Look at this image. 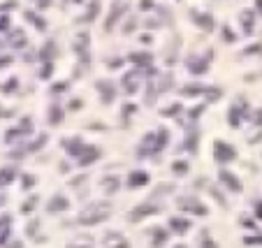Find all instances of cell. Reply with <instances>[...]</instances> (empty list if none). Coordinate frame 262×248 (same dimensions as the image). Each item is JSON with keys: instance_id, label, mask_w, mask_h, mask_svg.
Here are the masks:
<instances>
[{"instance_id": "6da1fadb", "label": "cell", "mask_w": 262, "mask_h": 248, "mask_svg": "<svg viewBox=\"0 0 262 248\" xmlns=\"http://www.w3.org/2000/svg\"><path fill=\"white\" fill-rule=\"evenodd\" d=\"M109 216H112V204H107V202H93V204L81 209L77 223L79 225H98V223L107 221Z\"/></svg>"}, {"instance_id": "7a4b0ae2", "label": "cell", "mask_w": 262, "mask_h": 248, "mask_svg": "<svg viewBox=\"0 0 262 248\" xmlns=\"http://www.w3.org/2000/svg\"><path fill=\"white\" fill-rule=\"evenodd\" d=\"M160 211V204L158 202H153V200H148V202H141V204H137V207L132 209L128 214V218L132 223H139L141 218H148V216H153V214H158Z\"/></svg>"}, {"instance_id": "3957f363", "label": "cell", "mask_w": 262, "mask_h": 248, "mask_svg": "<svg viewBox=\"0 0 262 248\" xmlns=\"http://www.w3.org/2000/svg\"><path fill=\"white\" fill-rule=\"evenodd\" d=\"M176 207L181 209V211H186V214H193V216L207 214V207H204L200 200H195V197H181V200H176Z\"/></svg>"}, {"instance_id": "277c9868", "label": "cell", "mask_w": 262, "mask_h": 248, "mask_svg": "<svg viewBox=\"0 0 262 248\" xmlns=\"http://www.w3.org/2000/svg\"><path fill=\"white\" fill-rule=\"evenodd\" d=\"M88 44H91L88 33H79L72 42V47H74V51H77V56L81 58V63H88Z\"/></svg>"}, {"instance_id": "5b68a950", "label": "cell", "mask_w": 262, "mask_h": 248, "mask_svg": "<svg viewBox=\"0 0 262 248\" xmlns=\"http://www.w3.org/2000/svg\"><path fill=\"white\" fill-rule=\"evenodd\" d=\"M214 158L216 162H230L235 158V148L230 146L228 141H216L214 144Z\"/></svg>"}, {"instance_id": "8992f818", "label": "cell", "mask_w": 262, "mask_h": 248, "mask_svg": "<svg viewBox=\"0 0 262 248\" xmlns=\"http://www.w3.org/2000/svg\"><path fill=\"white\" fill-rule=\"evenodd\" d=\"M141 86V72L139 70H130L126 77H123V88L128 91V93H134V91H139Z\"/></svg>"}, {"instance_id": "52a82bcc", "label": "cell", "mask_w": 262, "mask_h": 248, "mask_svg": "<svg viewBox=\"0 0 262 248\" xmlns=\"http://www.w3.org/2000/svg\"><path fill=\"white\" fill-rule=\"evenodd\" d=\"M218 179H221V183L225 188H230L232 193H239L242 190V181L237 179V174H232V172H228V169H221V174H218Z\"/></svg>"}, {"instance_id": "ba28073f", "label": "cell", "mask_w": 262, "mask_h": 248, "mask_svg": "<svg viewBox=\"0 0 262 248\" xmlns=\"http://www.w3.org/2000/svg\"><path fill=\"white\" fill-rule=\"evenodd\" d=\"M105 248H128V242H126V237L119 235V232H109L105 237Z\"/></svg>"}, {"instance_id": "9c48e42d", "label": "cell", "mask_w": 262, "mask_h": 248, "mask_svg": "<svg viewBox=\"0 0 262 248\" xmlns=\"http://www.w3.org/2000/svg\"><path fill=\"white\" fill-rule=\"evenodd\" d=\"M148 183V174L146 172H141V169H137V172H130L128 176V186L130 188H141Z\"/></svg>"}, {"instance_id": "30bf717a", "label": "cell", "mask_w": 262, "mask_h": 248, "mask_svg": "<svg viewBox=\"0 0 262 248\" xmlns=\"http://www.w3.org/2000/svg\"><path fill=\"white\" fill-rule=\"evenodd\" d=\"M67 207H70V202H67L63 195H56V197H51V202L47 204V209L51 211V214H61V211H65Z\"/></svg>"}, {"instance_id": "8fae6325", "label": "cell", "mask_w": 262, "mask_h": 248, "mask_svg": "<svg viewBox=\"0 0 262 248\" xmlns=\"http://www.w3.org/2000/svg\"><path fill=\"white\" fill-rule=\"evenodd\" d=\"M98 93H100L102 102H112L114 100V86L109 84V81H98Z\"/></svg>"}, {"instance_id": "7c38bea8", "label": "cell", "mask_w": 262, "mask_h": 248, "mask_svg": "<svg viewBox=\"0 0 262 248\" xmlns=\"http://www.w3.org/2000/svg\"><path fill=\"white\" fill-rule=\"evenodd\" d=\"M65 148L72 155H77V158H79V155L86 151V144H84L81 139H65Z\"/></svg>"}, {"instance_id": "4fadbf2b", "label": "cell", "mask_w": 262, "mask_h": 248, "mask_svg": "<svg viewBox=\"0 0 262 248\" xmlns=\"http://www.w3.org/2000/svg\"><path fill=\"white\" fill-rule=\"evenodd\" d=\"M98 155H100V151H98V148L86 146V151L79 155V162H77V165H91L93 160H98Z\"/></svg>"}, {"instance_id": "5bb4252c", "label": "cell", "mask_w": 262, "mask_h": 248, "mask_svg": "<svg viewBox=\"0 0 262 248\" xmlns=\"http://www.w3.org/2000/svg\"><path fill=\"white\" fill-rule=\"evenodd\" d=\"M169 228L174 230V232H179V235H183L186 230H190V221H186V218H169Z\"/></svg>"}, {"instance_id": "9a60e30c", "label": "cell", "mask_w": 262, "mask_h": 248, "mask_svg": "<svg viewBox=\"0 0 262 248\" xmlns=\"http://www.w3.org/2000/svg\"><path fill=\"white\" fill-rule=\"evenodd\" d=\"M151 244H153L155 248L162 246V244H167V230H165V228H155V230H153V239H151Z\"/></svg>"}, {"instance_id": "2e32d148", "label": "cell", "mask_w": 262, "mask_h": 248, "mask_svg": "<svg viewBox=\"0 0 262 248\" xmlns=\"http://www.w3.org/2000/svg\"><path fill=\"white\" fill-rule=\"evenodd\" d=\"M67 248H93V239L91 237H74V242L67 244Z\"/></svg>"}, {"instance_id": "e0dca14e", "label": "cell", "mask_w": 262, "mask_h": 248, "mask_svg": "<svg viewBox=\"0 0 262 248\" xmlns=\"http://www.w3.org/2000/svg\"><path fill=\"white\" fill-rule=\"evenodd\" d=\"M123 12H126V2H116V9H114L112 14H109V19H107V30H109L112 26H114L116 21H119V16H121Z\"/></svg>"}, {"instance_id": "ac0fdd59", "label": "cell", "mask_w": 262, "mask_h": 248, "mask_svg": "<svg viewBox=\"0 0 262 248\" xmlns=\"http://www.w3.org/2000/svg\"><path fill=\"white\" fill-rule=\"evenodd\" d=\"M188 65H190V70H193L195 74H204V72H207V63H204V61H197V58H190V61H188Z\"/></svg>"}, {"instance_id": "d6986e66", "label": "cell", "mask_w": 262, "mask_h": 248, "mask_svg": "<svg viewBox=\"0 0 262 248\" xmlns=\"http://www.w3.org/2000/svg\"><path fill=\"white\" fill-rule=\"evenodd\" d=\"M242 23H244V30L251 33V30H253V12H249V9L242 12Z\"/></svg>"}, {"instance_id": "ffe728a7", "label": "cell", "mask_w": 262, "mask_h": 248, "mask_svg": "<svg viewBox=\"0 0 262 248\" xmlns=\"http://www.w3.org/2000/svg\"><path fill=\"white\" fill-rule=\"evenodd\" d=\"M204 91H207L204 86H197V84H193V86H186V88H183L181 93L186 95V98H193V95H200V93H204Z\"/></svg>"}, {"instance_id": "44dd1931", "label": "cell", "mask_w": 262, "mask_h": 248, "mask_svg": "<svg viewBox=\"0 0 262 248\" xmlns=\"http://www.w3.org/2000/svg\"><path fill=\"white\" fill-rule=\"evenodd\" d=\"M239 109L244 112V107H237V105L230 109V125H232V127H239V123H242V121H239Z\"/></svg>"}, {"instance_id": "7402d4cb", "label": "cell", "mask_w": 262, "mask_h": 248, "mask_svg": "<svg viewBox=\"0 0 262 248\" xmlns=\"http://www.w3.org/2000/svg\"><path fill=\"white\" fill-rule=\"evenodd\" d=\"M12 179H14V169H9V167L0 169V183H2V186H5V183H12Z\"/></svg>"}, {"instance_id": "603a6c76", "label": "cell", "mask_w": 262, "mask_h": 248, "mask_svg": "<svg viewBox=\"0 0 262 248\" xmlns=\"http://www.w3.org/2000/svg\"><path fill=\"white\" fill-rule=\"evenodd\" d=\"M7 232H9V218H7V216H2V221H0V242H5Z\"/></svg>"}, {"instance_id": "cb8c5ba5", "label": "cell", "mask_w": 262, "mask_h": 248, "mask_svg": "<svg viewBox=\"0 0 262 248\" xmlns=\"http://www.w3.org/2000/svg\"><path fill=\"white\" fill-rule=\"evenodd\" d=\"M63 119V112L58 107H51V112H49V123H61Z\"/></svg>"}, {"instance_id": "d4e9b609", "label": "cell", "mask_w": 262, "mask_h": 248, "mask_svg": "<svg viewBox=\"0 0 262 248\" xmlns=\"http://www.w3.org/2000/svg\"><path fill=\"white\" fill-rule=\"evenodd\" d=\"M98 9H100V2L95 0L93 5L88 7V14H86V16H84V21H91V19H95V16H98Z\"/></svg>"}, {"instance_id": "484cf974", "label": "cell", "mask_w": 262, "mask_h": 248, "mask_svg": "<svg viewBox=\"0 0 262 248\" xmlns=\"http://www.w3.org/2000/svg\"><path fill=\"white\" fill-rule=\"evenodd\" d=\"M130 61H132V63H139V65H144V63L151 61V56H148V54H134V56H130Z\"/></svg>"}, {"instance_id": "4316f807", "label": "cell", "mask_w": 262, "mask_h": 248, "mask_svg": "<svg viewBox=\"0 0 262 248\" xmlns=\"http://www.w3.org/2000/svg\"><path fill=\"white\" fill-rule=\"evenodd\" d=\"M12 44H14V47H23V44H26V35H23V33H19V35L14 33L12 35Z\"/></svg>"}, {"instance_id": "83f0119b", "label": "cell", "mask_w": 262, "mask_h": 248, "mask_svg": "<svg viewBox=\"0 0 262 248\" xmlns=\"http://www.w3.org/2000/svg\"><path fill=\"white\" fill-rule=\"evenodd\" d=\"M197 23H200L202 28H207V30H211V26H214L211 16H197Z\"/></svg>"}, {"instance_id": "f1b7e54d", "label": "cell", "mask_w": 262, "mask_h": 248, "mask_svg": "<svg viewBox=\"0 0 262 248\" xmlns=\"http://www.w3.org/2000/svg\"><path fill=\"white\" fill-rule=\"evenodd\" d=\"M204 239H202V244H200V248H216V244L211 242V237H207V235H202Z\"/></svg>"}, {"instance_id": "f546056e", "label": "cell", "mask_w": 262, "mask_h": 248, "mask_svg": "<svg viewBox=\"0 0 262 248\" xmlns=\"http://www.w3.org/2000/svg\"><path fill=\"white\" fill-rule=\"evenodd\" d=\"M174 172H179V174H181V172H188V165H186V162H181V160H176L174 162Z\"/></svg>"}, {"instance_id": "4dcf8cb0", "label": "cell", "mask_w": 262, "mask_h": 248, "mask_svg": "<svg viewBox=\"0 0 262 248\" xmlns=\"http://www.w3.org/2000/svg\"><path fill=\"white\" fill-rule=\"evenodd\" d=\"M244 242L246 244H262V235H251V237H246Z\"/></svg>"}, {"instance_id": "1f68e13d", "label": "cell", "mask_w": 262, "mask_h": 248, "mask_svg": "<svg viewBox=\"0 0 262 248\" xmlns=\"http://www.w3.org/2000/svg\"><path fill=\"white\" fill-rule=\"evenodd\" d=\"M176 112H179V105H172V109H165V112H162V116H172V114H176Z\"/></svg>"}, {"instance_id": "d6a6232c", "label": "cell", "mask_w": 262, "mask_h": 248, "mask_svg": "<svg viewBox=\"0 0 262 248\" xmlns=\"http://www.w3.org/2000/svg\"><path fill=\"white\" fill-rule=\"evenodd\" d=\"M253 123H256V127H262V109L256 114V119H253Z\"/></svg>"}, {"instance_id": "836d02e7", "label": "cell", "mask_w": 262, "mask_h": 248, "mask_svg": "<svg viewBox=\"0 0 262 248\" xmlns=\"http://www.w3.org/2000/svg\"><path fill=\"white\" fill-rule=\"evenodd\" d=\"M33 183H35V179H33V176H23V186H26V188H30Z\"/></svg>"}, {"instance_id": "e575fe53", "label": "cell", "mask_w": 262, "mask_h": 248, "mask_svg": "<svg viewBox=\"0 0 262 248\" xmlns=\"http://www.w3.org/2000/svg\"><path fill=\"white\" fill-rule=\"evenodd\" d=\"M35 200H37V197H30V202H26V204H23V211L33 209V207H35Z\"/></svg>"}, {"instance_id": "d590c367", "label": "cell", "mask_w": 262, "mask_h": 248, "mask_svg": "<svg viewBox=\"0 0 262 248\" xmlns=\"http://www.w3.org/2000/svg\"><path fill=\"white\" fill-rule=\"evenodd\" d=\"M81 107V100H72L70 102V109H79Z\"/></svg>"}, {"instance_id": "8d00e7d4", "label": "cell", "mask_w": 262, "mask_h": 248, "mask_svg": "<svg viewBox=\"0 0 262 248\" xmlns=\"http://www.w3.org/2000/svg\"><path fill=\"white\" fill-rule=\"evenodd\" d=\"M51 74V65H44V70H42V77H49Z\"/></svg>"}, {"instance_id": "74e56055", "label": "cell", "mask_w": 262, "mask_h": 248, "mask_svg": "<svg viewBox=\"0 0 262 248\" xmlns=\"http://www.w3.org/2000/svg\"><path fill=\"white\" fill-rule=\"evenodd\" d=\"M256 7H258V12L262 14V0H256Z\"/></svg>"}, {"instance_id": "f35d334b", "label": "cell", "mask_w": 262, "mask_h": 248, "mask_svg": "<svg viewBox=\"0 0 262 248\" xmlns=\"http://www.w3.org/2000/svg\"><path fill=\"white\" fill-rule=\"evenodd\" d=\"M258 216L262 218V202H258Z\"/></svg>"}, {"instance_id": "ab89813d", "label": "cell", "mask_w": 262, "mask_h": 248, "mask_svg": "<svg viewBox=\"0 0 262 248\" xmlns=\"http://www.w3.org/2000/svg\"><path fill=\"white\" fill-rule=\"evenodd\" d=\"M9 248H23V246H21V244H12V246H9Z\"/></svg>"}, {"instance_id": "60d3db41", "label": "cell", "mask_w": 262, "mask_h": 248, "mask_svg": "<svg viewBox=\"0 0 262 248\" xmlns=\"http://www.w3.org/2000/svg\"><path fill=\"white\" fill-rule=\"evenodd\" d=\"M174 248H186V246H183V244H179V246H174Z\"/></svg>"}, {"instance_id": "b9f144b4", "label": "cell", "mask_w": 262, "mask_h": 248, "mask_svg": "<svg viewBox=\"0 0 262 248\" xmlns=\"http://www.w3.org/2000/svg\"><path fill=\"white\" fill-rule=\"evenodd\" d=\"M2 202H5V200H2V197H0V204H2Z\"/></svg>"}]
</instances>
